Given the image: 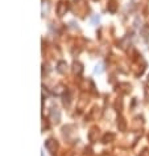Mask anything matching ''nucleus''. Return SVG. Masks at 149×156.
Returning a JSON list of instances; mask_svg holds the SVG:
<instances>
[{
  "instance_id": "f257e3e1",
  "label": "nucleus",
  "mask_w": 149,
  "mask_h": 156,
  "mask_svg": "<svg viewBox=\"0 0 149 156\" xmlns=\"http://www.w3.org/2000/svg\"><path fill=\"white\" fill-rule=\"evenodd\" d=\"M67 9H69V5H67V3H65V1H61V3L57 5V15H58V16H63V15H66Z\"/></svg>"
},
{
  "instance_id": "f03ea898",
  "label": "nucleus",
  "mask_w": 149,
  "mask_h": 156,
  "mask_svg": "<svg viewBox=\"0 0 149 156\" xmlns=\"http://www.w3.org/2000/svg\"><path fill=\"white\" fill-rule=\"evenodd\" d=\"M45 147H46V149H48L49 152L54 153V152H56V149H57V143L54 142L53 139H49V140H46Z\"/></svg>"
},
{
  "instance_id": "7ed1b4c3",
  "label": "nucleus",
  "mask_w": 149,
  "mask_h": 156,
  "mask_svg": "<svg viewBox=\"0 0 149 156\" xmlns=\"http://www.w3.org/2000/svg\"><path fill=\"white\" fill-rule=\"evenodd\" d=\"M118 127H119V131H125L127 130V122L123 116H119L118 118Z\"/></svg>"
},
{
  "instance_id": "20e7f679",
  "label": "nucleus",
  "mask_w": 149,
  "mask_h": 156,
  "mask_svg": "<svg viewBox=\"0 0 149 156\" xmlns=\"http://www.w3.org/2000/svg\"><path fill=\"white\" fill-rule=\"evenodd\" d=\"M115 140V134L112 132H107V134H104L103 135V139H102V142L103 143H111Z\"/></svg>"
},
{
  "instance_id": "39448f33",
  "label": "nucleus",
  "mask_w": 149,
  "mask_h": 156,
  "mask_svg": "<svg viewBox=\"0 0 149 156\" xmlns=\"http://www.w3.org/2000/svg\"><path fill=\"white\" fill-rule=\"evenodd\" d=\"M73 70H74V73H75L76 76H80L82 72H83V66H82V64H80V62H74Z\"/></svg>"
},
{
  "instance_id": "423d86ee",
  "label": "nucleus",
  "mask_w": 149,
  "mask_h": 156,
  "mask_svg": "<svg viewBox=\"0 0 149 156\" xmlns=\"http://www.w3.org/2000/svg\"><path fill=\"white\" fill-rule=\"evenodd\" d=\"M107 9L110 11V12H116V9H118V4H116V1L115 0H110V3H108L107 5Z\"/></svg>"
},
{
  "instance_id": "0eeeda50",
  "label": "nucleus",
  "mask_w": 149,
  "mask_h": 156,
  "mask_svg": "<svg viewBox=\"0 0 149 156\" xmlns=\"http://www.w3.org/2000/svg\"><path fill=\"white\" fill-rule=\"evenodd\" d=\"M66 69H67V65H66V62H63V61H61V62H58V68H57V70H58L59 73H66Z\"/></svg>"
},
{
  "instance_id": "6e6552de",
  "label": "nucleus",
  "mask_w": 149,
  "mask_h": 156,
  "mask_svg": "<svg viewBox=\"0 0 149 156\" xmlns=\"http://www.w3.org/2000/svg\"><path fill=\"white\" fill-rule=\"evenodd\" d=\"M96 134H98V130H96V129H92V130L90 131V134H88V138H90L91 142H94V140L96 139V138H95V135H96Z\"/></svg>"
},
{
  "instance_id": "1a4fd4ad",
  "label": "nucleus",
  "mask_w": 149,
  "mask_h": 156,
  "mask_svg": "<svg viewBox=\"0 0 149 156\" xmlns=\"http://www.w3.org/2000/svg\"><path fill=\"white\" fill-rule=\"evenodd\" d=\"M52 116H53V118H56V122H59V111L56 110V112L53 111V112H52Z\"/></svg>"
},
{
  "instance_id": "9d476101",
  "label": "nucleus",
  "mask_w": 149,
  "mask_h": 156,
  "mask_svg": "<svg viewBox=\"0 0 149 156\" xmlns=\"http://www.w3.org/2000/svg\"><path fill=\"white\" fill-rule=\"evenodd\" d=\"M95 72H96V73H102V72H103V65H102V64H99V65L96 66Z\"/></svg>"
},
{
  "instance_id": "9b49d317",
  "label": "nucleus",
  "mask_w": 149,
  "mask_h": 156,
  "mask_svg": "<svg viewBox=\"0 0 149 156\" xmlns=\"http://www.w3.org/2000/svg\"><path fill=\"white\" fill-rule=\"evenodd\" d=\"M139 156H149V152L146 151V149H144L142 152H140V155Z\"/></svg>"
},
{
  "instance_id": "f8f14e48",
  "label": "nucleus",
  "mask_w": 149,
  "mask_h": 156,
  "mask_svg": "<svg viewBox=\"0 0 149 156\" xmlns=\"http://www.w3.org/2000/svg\"><path fill=\"white\" fill-rule=\"evenodd\" d=\"M140 1H141V0H131V3L133 4V5H137V4H140Z\"/></svg>"
},
{
  "instance_id": "ddd939ff",
  "label": "nucleus",
  "mask_w": 149,
  "mask_h": 156,
  "mask_svg": "<svg viewBox=\"0 0 149 156\" xmlns=\"http://www.w3.org/2000/svg\"><path fill=\"white\" fill-rule=\"evenodd\" d=\"M145 97H146V99L149 101V87H146V89H145Z\"/></svg>"
},
{
  "instance_id": "4468645a",
  "label": "nucleus",
  "mask_w": 149,
  "mask_h": 156,
  "mask_svg": "<svg viewBox=\"0 0 149 156\" xmlns=\"http://www.w3.org/2000/svg\"><path fill=\"white\" fill-rule=\"evenodd\" d=\"M148 81H149V77H148Z\"/></svg>"
},
{
  "instance_id": "2eb2a0df",
  "label": "nucleus",
  "mask_w": 149,
  "mask_h": 156,
  "mask_svg": "<svg viewBox=\"0 0 149 156\" xmlns=\"http://www.w3.org/2000/svg\"><path fill=\"white\" fill-rule=\"evenodd\" d=\"M94 1H96V0H94Z\"/></svg>"
}]
</instances>
